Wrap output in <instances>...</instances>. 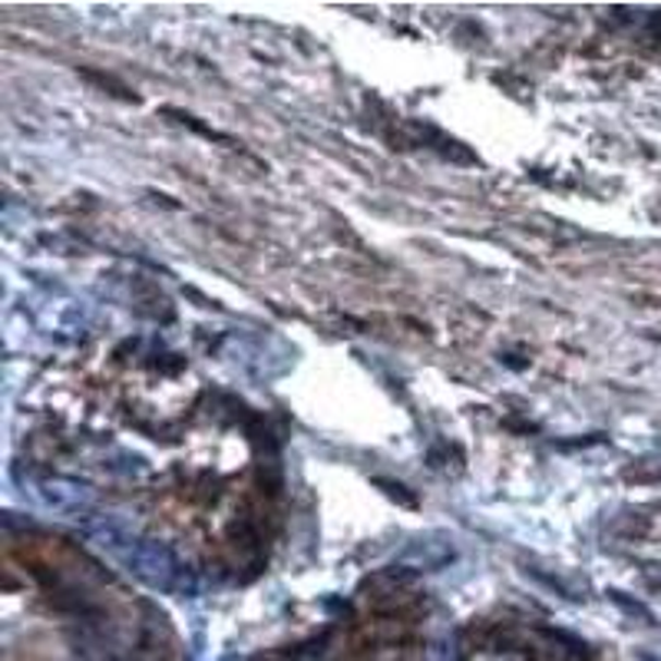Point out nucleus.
<instances>
[{
  "instance_id": "f257e3e1",
  "label": "nucleus",
  "mask_w": 661,
  "mask_h": 661,
  "mask_svg": "<svg viewBox=\"0 0 661 661\" xmlns=\"http://www.w3.org/2000/svg\"><path fill=\"white\" fill-rule=\"evenodd\" d=\"M126 562L133 565V573L143 576L149 586L156 589H172L175 583V559L169 555V549L156 546V542H139L126 552Z\"/></svg>"
}]
</instances>
